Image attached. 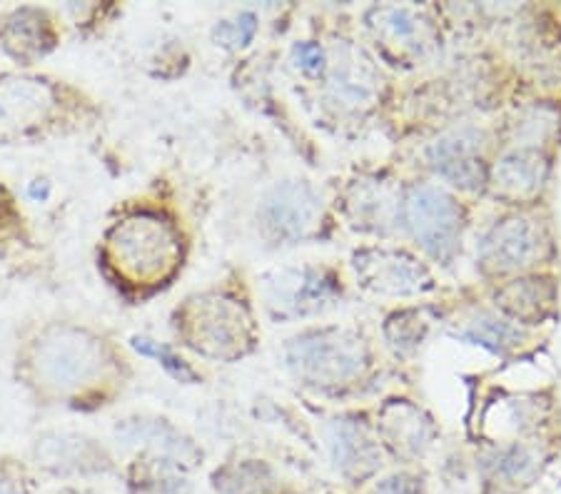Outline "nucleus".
I'll return each mask as SVG.
<instances>
[{"mask_svg": "<svg viewBox=\"0 0 561 494\" xmlns=\"http://www.w3.org/2000/svg\"><path fill=\"white\" fill-rule=\"evenodd\" d=\"M293 58L297 68H302L305 73H322L324 70V53L317 43H297L293 48Z\"/></svg>", "mask_w": 561, "mask_h": 494, "instance_id": "nucleus-25", "label": "nucleus"}, {"mask_svg": "<svg viewBox=\"0 0 561 494\" xmlns=\"http://www.w3.org/2000/svg\"><path fill=\"white\" fill-rule=\"evenodd\" d=\"M185 260V235L168 210L148 203L123 205L101 232L95 265L125 300H148L175 280Z\"/></svg>", "mask_w": 561, "mask_h": 494, "instance_id": "nucleus-2", "label": "nucleus"}, {"mask_svg": "<svg viewBox=\"0 0 561 494\" xmlns=\"http://www.w3.org/2000/svg\"><path fill=\"white\" fill-rule=\"evenodd\" d=\"M56 494H103L93 487H80V484H66V487L58 490Z\"/></svg>", "mask_w": 561, "mask_h": 494, "instance_id": "nucleus-28", "label": "nucleus"}, {"mask_svg": "<svg viewBox=\"0 0 561 494\" xmlns=\"http://www.w3.org/2000/svg\"><path fill=\"white\" fill-rule=\"evenodd\" d=\"M524 467H527V457H524L522 449L519 447L510 449V452H506V457H504V462H502V472L506 474V478L517 482L522 478Z\"/></svg>", "mask_w": 561, "mask_h": 494, "instance_id": "nucleus-27", "label": "nucleus"}, {"mask_svg": "<svg viewBox=\"0 0 561 494\" xmlns=\"http://www.w3.org/2000/svg\"><path fill=\"white\" fill-rule=\"evenodd\" d=\"M482 135L477 130H455L430 148V160L437 173L461 191H477L484 185V165L479 158Z\"/></svg>", "mask_w": 561, "mask_h": 494, "instance_id": "nucleus-13", "label": "nucleus"}, {"mask_svg": "<svg viewBox=\"0 0 561 494\" xmlns=\"http://www.w3.org/2000/svg\"><path fill=\"white\" fill-rule=\"evenodd\" d=\"M257 33V15L255 13H240L234 15L232 21H220L215 25L213 38L217 45H225V48H245L252 43Z\"/></svg>", "mask_w": 561, "mask_h": 494, "instance_id": "nucleus-22", "label": "nucleus"}, {"mask_svg": "<svg viewBox=\"0 0 561 494\" xmlns=\"http://www.w3.org/2000/svg\"><path fill=\"white\" fill-rule=\"evenodd\" d=\"M539 253V238L531 225L522 218L502 220L486 232L479 245V260L492 273H510L529 265Z\"/></svg>", "mask_w": 561, "mask_h": 494, "instance_id": "nucleus-14", "label": "nucleus"}, {"mask_svg": "<svg viewBox=\"0 0 561 494\" xmlns=\"http://www.w3.org/2000/svg\"><path fill=\"white\" fill-rule=\"evenodd\" d=\"M128 494H190V484L173 472V462L140 455L125 470Z\"/></svg>", "mask_w": 561, "mask_h": 494, "instance_id": "nucleus-16", "label": "nucleus"}, {"mask_svg": "<svg viewBox=\"0 0 561 494\" xmlns=\"http://www.w3.org/2000/svg\"><path fill=\"white\" fill-rule=\"evenodd\" d=\"M262 292L275 320H293L320 312L332 298L334 287L312 267H289L265 275Z\"/></svg>", "mask_w": 561, "mask_h": 494, "instance_id": "nucleus-10", "label": "nucleus"}, {"mask_svg": "<svg viewBox=\"0 0 561 494\" xmlns=\"http://www.w3.org/2000/svg\"><path fill=\"white\" fill-rule=\"evenodd\" d=\"M31 467L41 480L80 482L111 474L115 457L95 435L80 429H48L33 439Z\"/></svg>", "mask_w": 561, "mask_h": 494, "instance_id": "nucleus-5", "label": "nucleus"}, {"mask_svg": "<svg viewBox=\"0 0 561 494\" xmlns=\"http://www.w3.org/2000/svg\"><path fill=\"white\" fill-rule=\"evenodd\" d=\"M41 478L31 462L15 455H0V494H38Z\"/></svg>", "mask_w": 561, "mask_h": 494, "instance_id": "nucleus-21", "label": "nucleus"}, {"mask_svg": "<svg viewBox=\"0 0 561 494\" xmlns=\"http://www.w3.org/2000/svg\"><path fill=\"white\" fill-rule=\"evenodd\" d=\"M130 347L135 353L142 355V357H152L158 359V365L165 370L173 380L183 382V384H195L201 382V375L193 365L187 363L185 357H180L173 347L165 345V343H158V340H152L148 335H133L130 337Z\"/></svg>", "mask_w": 561, "mask_h": 494, "instance_id": "nucleus-20", "label": "nucleus"}, {"mask_svg": "<svg viewBox=\"0 0 561 494\" xmlns=\"http://www.w3.org/2000/svg\"><path fill=\"white\" fill-rule=\"evenodd\" d=\"M285 363L295 375L312 382H340L357 375L365 363L362 340L342 330H312L289 340Z\"/></svg>", "mask_w": 561, "mask_h": 494, "instance_id": "nucleus-6", "label": "nucleus"}, {"mask_svg": "<svg viewBox=\"0 0 561 494\" xmlns=\"http://www.w3.org/2000/svg\"><path fill=\"white\" fill-rule=\"evenodd\" d=\"M404 220L414 240L434 260L447 263L457 253L461 232V212L451 197L439 187H414L404 200Z\"/></svg>", "mask_w": 561, "mask_h": 494, "instance_id": "nucleus-7", "label": "nucleus"}, {"mask_svg": "<svg viewBox=\"0 0 561 494\" xmlns=\"http://www.w3.org/2000/svg\"><path fill=\"white\" fill-rule=\"evenodd\" d=\"M213 484L220 494H277L279 490L273 470L257 460L222 467L213 474Z\"/></svg>", "mask_w": 561, "mask_h": 494, "instance_id": "nucleus-18", "label": "nucleus"}, {"mask_svg": "<svg viewBox=\"0 0 561 494\" xmlns=\"http://www.w3.org/2000/svg\"><path fill=\"white\" fill-rule=\"evenodd\" d=\"M496 187L510 195H527L537 191L541 180V158L531 150H512L494 168Z\"/></svg>", "mask_w": 561, "mask_h": 494, "instance_id": "nucleus-19", "label": "nucleus"}, {"mask_svg": "<svg viewBox=\"0 0 561 494\" xmlns=\"http://www.w3.org/2000/svg\"><path fill=\"white\" fill-rule=\"evenodd\" d=\"M128 372L111 332L85 320L35 322L13 353V380L38 407L101 412L123 394Z\"/></svg>", "mask_w": 561, "mask_h": 494, "instance_id": "nucleus-1", "label": "nucleus"}, {"mask_svg": "<svg viewBox=\"0 0 561 494\" xmlns=\"http://www.w3.org/2000/svg\"><path fill=\"white\" fill-rule=\"evenodd\" d=\"M60 41V18L50 8L21 5L0 15V50L18 62V68H33L48 58Z\"/></svg>", "mask_w": 561, "mask_h": 494, "instance_id": "nucleus-9", "label": "nucleus"}, {"mask_svg": "<svg viewBox=\"0 0 561 494\" xmlns=\"http://www.w3.org/2000/svg\"><path fill=\"white\" fill-rule=\"evenodd\" d=\"M379 15H382V23L392 31L394 38L404 41L417 33V21H414L412 13L404 11V8H385V11H379Z\"/></svg>", "mask_w": 561, "mask_h": 494, "instance_id": "nucleus-24", "label": "nucleus"}, {"mask_svg": "<svg viewBox=\"0 0 561 494\" xmlns=\"http://www.w3.org/2000/svg\"><path fill=\"white\" fill-rule=\"evenodd\" d=\"M355 269L362 285L385 295H414L432 287L427 269L414 263L410 255L369 250L355 257Z\"/></svg>", "mask_w": 561, "mask_h": 494, "instance_id": "nucleus-11", "label": "nucleus"}, {"mask_svg": "<svg viewBox=\"0 0 561 494\" xmlns=\"http://www.w3.org/2000/svg\"><path fill=\"white\" fill-rule=\"evenodd\" d=\"M332 452L334 462L345 474H369L379 462L377 447L359 433L357 427H352L350 422H340L332 433Z\"/></svg>", "mask_w": 561, "mask_h": 494, "instance_id": "nucleus-17", "label": "nucleus"}, {"mask_svg": "<svg viewBox=\"0 0 561 494\" xmlns=\"http://www.w3.org/2000/svg\"><path fill=\"white\" fill-rule=\"evenodd\" d=\"M113 435L117 443L128 447H140L142 455L158 457V460H165L173 464L190 462L197 455L195 445L190 443L178 427H173L162 417L133 415V417L117 420V425L113 427Z\"/></svg>", "mask_w": 561, "mask_h": 494, "instance_id": "nucleus-12", "label": "nucleus"}, {"mask_svg": "<svg viewBox=\"0 0 561 494\" xmlns=\"http://www.w3.org/2000/svg\"><path fill=\"white\" fill-rule=\"evenodd\" d=\"M320 218V197L307 183H277L260 197L257 228L262 238L285 245L302 240Z\"/></svg>", "mask_w": 561, "mask_h": 494, "instance_id": "nucleus-8", "label": "nucleus"}, {"mask_svg": "<svg viewBox=\"0 0 561 494\" xmlns=\"http://www.w3.org/2000/svg\"><path fill=\"white\" fill-rule=\"evenodd\" d=\"M377 490L379 494H422V484L410 474H394V478L379 484Z\"/></svg>", "mask_w": 561, "mask_h": 494, "instance_id": "nucleus-26", "label": "nucleus"}, {"mask_svg": "<svg viewBox=\"0 0 561 494\" xmlns=\"http://www.w3.org/2000/svg\"><path fill=\"white\" fill-rule=\"evenodd\" d=\"M467 337L477 340L479 345L484 347H492L494 353H500L504 349V345H514L519 340V330H514L512 325H506V322H496L490 318H482L477 320L472 328H469Z\"/></svg>", "mask_w": 561, "mask_h": 494, "instance_id": "nucleus-23", "label": "nucleus"}, {"mask_svg": "<svg viewBox=\"0 0 561 494\" xmlns=\"http://www.w3.org/2000/svg\"><path fill=\"white\" fill-rule=\"evenodd\" d=\"M35 250V235L28 215L18 200L11 185L0 177V260Z\"/></svg>", "mask_w": 561, "mask_h": 494, "instance_id": "nucleus-15", "label": "nucleus"}, {"mask_svg": "<svg viewBox=\"0 0 561 494\" xmlns=\"http://www.w3.org/2000/svg\"><path fill=\"white\" fill-rule=\"evenodd\" d=\"M101 101L48 70H0V150L35 148L101 125Z\"/></svg>", "mask_w": 561, "mask_h": 494, "instance_id": "nucleus-3", "label": "nucleus"}, {"mask_svg": "<svg viewBox=\"0 0 561 494\" xmlns=\"http://www.w3.org/2000/svg\"><path fill=\"white\" fill-rule=\"evenodd\" d=\"M175 330L193 353L230 363L252 347V314L248 305L222 290L187 298L175 310Z\"/></svg>", "mask_w": 561, "mask_h": 494, "instance_id": "nucleus-4", "label": "nucleus"}]
</instances>
